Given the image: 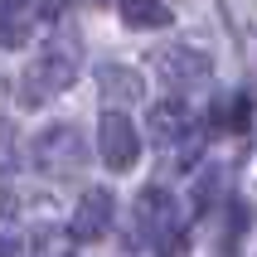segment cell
<instances>
[{"instance_id": "obj_1", "label": "cell", "mask_w": 257, "mask_h": 257, "mask_svg": "<svg viewBox=\"0 0 257 257\" xmlns=\"http://www.w3.org/2000/svg\"><path fill=\"white\" fill-rule=\"evenodd\" d=\"M136 151H141V141H136L131 121L121 112H107L102 116V160L112 170H126V165H136Z\"/></svg>"}, {"instance_id": "obj_2", "label": "cell", "mask_w": 257, "mask_h": 257, "mask_svg": "<svg viewBox=\"0 0 257 257\" xmlns=\"http://www.w3.org/2000/svg\"><path fill=\"white\" fill-rule=\"evenodd\" d=\"M136 223H141V233L151 243H165L175 233V204L165 199L160 189H146L141 199H136Z\"/></svg>"}, {"instance_id": "obj_3", "label": "cell", "mask_w": 257, "mask_h": 257, "mask_svg": "<svg viewBox=\"0 0 257 257\" xmlns=\"http://www.w3.org/2000/svg\"><path fill=\"white\" fill-rule=\"evenodd\" d=\"M107 223H112V194H107V189H87V199L78 204V214H73V233L92 243V238L107 233Z\"/></svg>"}, {"instance_id": "obj_4", "label": "cell", "mask_w": 257, "mask_h": 257, "mask_svg": "<svg viewBox=\"0 0 257 257\" xmlns=\"http://www.w3.org/2000/svg\"><path fill=\"white\" fill-rule=\"evenodd\" d=\"M39 151H44V165H54V170H73V165H78V151H83V146H78V136L58 131L54 141H44Z\"/></svg>"}, {"instance_id": "obj_5", "label": "cell", "mask_w": 257, "mask_h": 257, "mask_svg": "<svg viewBox=\"0 0 257 257\" xmlns=\"http://www.w3.org/2000/svg\"><path fill=\"white\" fill-rule=\"evenodd\" d=\"M0 257H5V243H0Z\"/></svg>"}]
</instances>
